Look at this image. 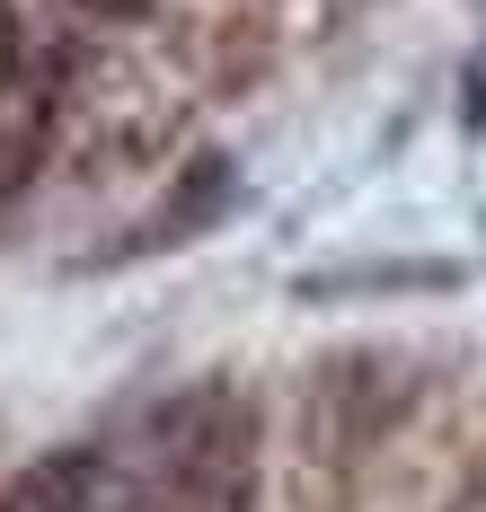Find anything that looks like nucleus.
<instances>
[{
  "mask_svg": "<svg viewBox=\"0 0 486 512\" xmlns=\"http://www.w3.org/2000/svg\"><path fill=\"white\" fill-rule=\"evenodd\" d=\"M160 495L168 512H248L257 504V407L186 398L160 415Z\"/></svg>",
  "mask_w": 486,
  "mask_h": 512,
  "instance_id": "obj_1",
  "label": "nucleus"
},
{
  "mask_svg": "<svg viewBox=\"0 0 486 512\" xmlns=\"http://www.w3.org/2000/svg\"><path fill=\"white\" fill-rule=\"evenodd\" d=\"M0 512H89V460L80 451H45L0 486Z\"/></svg>",
  "mask_w": 486,
  "mask_h": 512,
  "instance_id": "obj_2",
  "label": "nucleus"
},
{
  "mask_svg": "<svg viewBox=\"0 0 486 512\" xmlns=\"http://www.w3.org/2000/svg\"><path fill=\"white\" fill-rule=\"evenodd\" d=\"M89 18H115V27H133V18H151V0H80Z\"/></svg>",
  "mask_w": 486,
  "mask_h": 512,
  "instance_id": "obj_3",
  "label": "nucleus"
},
{
  "mask_svg": "<svg viewBox=\"0 0 486 512\" xmlns=\"http://www.w3.org/2000/svg\"><path fill=\"white\" fill-rule=\"evenodd\" d=\"M469 124H486V71L469 80Z\"/></svg>",
  "mask_w": 486,
  "mask_h": 512,
  "instance_id": "obj_4",
  "label": "nucleus"
}]
</instances>
